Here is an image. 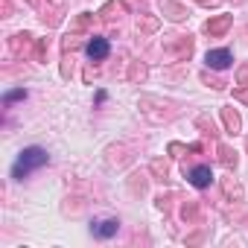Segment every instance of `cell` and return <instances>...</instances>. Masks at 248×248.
Wrapping results in <instances>:
<instances>
[{
  "mask_svg": "<svg viewBox=\"0 0 248 248\" xmlns=\"http://www.w3.org/2000/svg\"><path fill=\"white\" fill-rule=\"evenodd\" d=\"M204 62H207L213 70H225V67H231L233 56H231V50H210V53L204 56Z\"/></svg>",
  "mask_w": 248,
  "mask_h": 248,
  "instance_id": "obj_2",
  "label": "cell"
},
{
  "mask_svg": "<svg viewBox=\"0 0 248 248\" xmlns=\"http://www.w3.org/2000/svg\"><path fill=\"white\" fill-rule=\"evenodd\" d=\"M117 231H120V222H117V219H102V222H93V236H99V239H111Z\"/></svg>",
  "mask_w": 248,
  "mask_h": 248,
  "instance_id": "obj_3",
  "label": "cell"
},
{
  "mask_svg": "<svg viewBox=\"0 0 248 248\" xmlns=\"http://www.w3.org/2000/svg\"><path fill=\"white\" fill-rule=\"evenodd\" d=\"M88 56L96 59V62L105 59V56H108V41H105V38H93V41L88 44Z\"/></svg>",
  "mask_w": 248,
  "mask_h": 248,
  "instance_id": "obj_5",
  "label": "cell"
},
{
  "mask_svg": "<svg viewBox=\"0 0 248 248\" xmlns=\"http://www.w3.org/2000/svg\"><path fill=\"white\" fill-rule=\"evenodd\" d=\"M47 161H50V158H47V152H44L41 146H30V149H24L21 158L15 161V167H12V178H27L30 172L41 170Z\"/></svg>",
  "mask_w": 248,
  "mask_h": 248,
  "instance_id": "obj_1",
  "label": "cell"
},
{
  "mask_svg": "<svg viewBox=\"0 0 248 248\" xmlns=\"http://www.w3.org/2000/svg\"><path fill=\"white\" fill-rule=\"evenodd\" d=\"M187 178H190V184H193V187H199V190H202V187H207V184L213 181V172H210V167H196V170H190V175H187Z\"/></svg>",
  "mask_w": 248,
  "mask_h": 248,
  "instance_id": "obj_4",
  "label": "cell"
},
{
  "mask_svg": "<svg viewBox=\"0 0 248 248\" xmlns=\"http://www.w3.org/2000/svg\"><path fill=\"white\" fill-rule=\"evenodd\" d=\"M27 96V91H9L6 93V102H15V99H24Z\"/></svg>",
  "mask_w": 248,
  "mask_h": 248,
  "instance_id": "obj_6",
  "label": "cell"
}]
</instances>
